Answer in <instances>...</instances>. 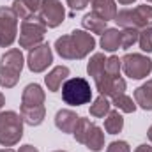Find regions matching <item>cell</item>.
I'll return each mask as SVG.
<instances>
[{
    "label": "cell",
    "mask_w": 152,
    "mask_h": 152,
    "mask_svg": "<svg viewBox=\"0 0 152 152\" xmlns=\"http://www.w3.org/2000/svg\"><path fill=\"white\" fill-rule=\"evenodd\" d=\"M92 127H94V124H92L88 118H83V117H80V118H78V122H76L75 131H73V134H75L76 142H78V143H81V145H85V142H87V136H88V133L92 131Z\"/></svg>",
    "instance_id": "cell-24"
},
{
    "label": "cell",
    "mask_w": 152,
    "mask_h": 152,
    "mask_svg": "<svg viewBox=\"0 0 152 152\" xmlns=\"http://www.w3.org/2000/svg\"><path fill=\"white\" fill-rule=\"evenodd\" d=\"M53 62V51L48 42H41L37 46L28 50L27 55V66L32 73H42L46 71Z\"/></svg>",
    "instance_id": "cell-9"
},
{
    "label": "cell",
    "mask_w": 152,
    "mask_h": 152,
    "mask_svg": "<svg viewBox=\"0 0 152 152\" xmlns=\"http://www.w3.org/2000/svg\"><path fill=\"white\" fill-rule=\"evenodd\" d=\"M120 30L118 28H106L103 34H101V48L104 51H110L113 53L120 48Z\"/></svg>",
    "instance_id": "cell-19"
},
{
    "label": "cell",
    "mask_w": 152,
    "mask_h": 152,
    "mask_svg": "<svg viewBox=\"0 0 152 152\" xmlns=\"http://www.w3.org/2000/svg\"><path fill=\"white\" fill-rule=\"evenodd\" d=\"M5 104V97H4V94L0 92V110H2V106Z\"/></svg>",
    "instance_id": "cell-35"
},
{
    "label": "cell",
    "mask_w": 152,
    "mask_h": 152,
    "mask_svg": "<svg viewBox=\"0 0 152 152\" xmlns=\"http://www.w3.org/2000/svg\"><path fill=\"white\" fill-rule=\"evenodd\" d=\"M118 4H122V5H129V4H133V2H136V0H117Z\"/></svg>",
    "instance_id": "cell-34"
},
{
    "label": "cell",
    "mask_w": 152,
    "mask_h": 152,
    "mask_svg": "<svg viewBox=\"0 0 152 152\" xmlns=\"http://www.w3.org/2000/svg\"><path fill=\"white\" fill-rule=\"evenodd\" d=\"M104 64H106V57H104V53H94V55L90 57L88 64H87V73H88V76H92V78L96 80L99 75H103V71H104Z\"/></svg>",
    "instance_id": "cell-22"
},
{
    "label": "cell",
    "mask_w": 152,
    "mask_h": 152,
    "mask_svg": "<svg viewBox=\"0 0 152 152\" xmlns=\"http://www.w3.org/2000/svg\"><path fill=\"white\" fill-rule=\"evenodd\" d=\"M138 36H140V30H136V28H124L122 34H120V48H124V50L131 48L134 42H138Z\"/></svg>",
    "instance_id": "cell-28"
},
{
    "label": "cell",
    "mask_w": 152,
    "mask_h": 152,
    "mask_svg": "<svg viewBox=\"0 0 152 152\" xmlns=\"http://www.w3.org/2000/svg\"><path fill=\"white\" fill-rule=\"evenodd\" d=\"M96 87L99 90L101 96H106V97H115V96H120L126 92V80H122L120 76L118 78H110L104 73L99 75L96 80Z\"/></svg>",
    "instance_id": "cell-11"
},
{
    "label": "cell",
    "mask_w": 152,
    "mask_h": 152,
    "mask_svg": "<svg viewBox=\"0 0 152 152\" xmlns=\"http://www.w3.org/2000/svg\"><path fill=\"white\" fill-rule=\"evenodd\" d=\"M46 25L39 20V16L28 18L21 21V28H20V46L21 48H34L42 42L44 34H46Z\"/></svg>",
    "instance_id": "cell-6"
},
{
    "label": "cell",
    "mask_w": 152,
    "mask_h": 152,
    "mask_svg": "<svg viewBox=\"0 0 152 152\" xmlns=\"http://www.w3.org/2000/svg\"><path fill=\"white\" fill-rule=\"evenodd\" d=\"M87 4H88V0H67V5H69L73 11H81V9H85Z\"/></svg>",
    "instance_id": "cell-31"
},
{
    "label": "cell",
    "mask_w": 152,
    "mask_h": 152,
    "mask_svg": "<svg viewBox=\"0 0 152 152\" xmlns=\"http://www.w3.org/2000/svg\"><path fill=\"white\" fill-rule=\"evenodd\" d=\"M92 5V12L97 14L99 18H103L104 21H112L117 16V5L115 0H88Z\"/></svg>",
    "instance_id": "cell-14"
},
{
    "label": "cell",
    "mask_w": 152,
    "mask_h": 152,
    "mask_svg": "<svg viewBox=\"0 0 152 152\" xmlns=\"http://www.w3.org/2000/svg\"><path fill=\"white\" fill-rule=\"evenodd\" d=\"M62 99L69 106H81L90 103L92 99V88L90 83L85 78H69L62 83Z\"/></svg>",
    "instance_id": "cell-3"
},
{
    "label": "cell",
    "mask_w": 152,
    "mask_h": 152,
    "mask_svg": "<svg viewBox=\"0 0 152 152\" xmlns=\"http://www.w3.org/2000/svg\"><path fill=\"white\" fill-rule=\"evenodd\" d=\"M85 147H87L88 151H92V152L103 151V147H104V133H103V129H101L99 126H96V124H94L92 131H90V133H88V136H87Z\"/></svg>",
    "instance_id": "cell-21"
},
{
    "label": "cell",
    "mask_w": 152,
    "mask_h": 152,
    "mask_svg": "<svg viewBox=\"0 0 152 152\" xmlns=\"http://www.w3.org/2000/svg\"><path fill=\"white\" fill-rule=\"evenodd\" d=\"M67 76H69V67L67 66H57V67H53L48 73V76L44 78L48 90L50 92H58L60 87H62V83L67 80Z\"/></svg>",
    "instance_id": "cell-15"
},
{
    "label": "cell",
    "mask_w": 152,
    "mask_h": 152,
    "mask_svg": "<svg viewBox=\"0 0 152 152\" xmlns=\"http://www.w3.org/2000/svg\"><path fill=\"white\" fill-rule=\"evenodd\" d=\"M120 69H122V62H120V58L118 57H108L106 58V64H104V75L110 76V78H118L120 76Z\"/></svg>",
    "instance_id": "cell-27"
},
{
    "label": "cell",
    "mask_w": 152,
    "mask_h": 152,
    "mask_svg": "<svg viewBox=\"0 0 152 152\" xmlns=\"http://www.w3.org/2000/svg\"><path fill=\"white\" fill-rule=\"evenodd\" d=\"M18 152H39V151L36 147H32V145H23V147H20Z\"/></svg>",
    "instance_id": "cell-33"
},
{
    "label": "cell",
    "mask_w": 152,
    "mask_h": 152,
    "mask_svg": "<svg viewBox=\"0 0 152 152\" xmlns=\"http://www.w3.org/2000/svg\"><path fill=\"white\" fill-rule=\"evenodd\" d=\"M66 18V11L64 5L58 0H42L41 2V9H39V20L48 27V28H55L58 27Z\"/></svg>",
    "instance_id": "cell-10"
},
{
    "label": "cell",
    "mask_w": 152,
    "mask_h": 152,
    "mask_svg": "<svg viewBox=\"0 0 152 152\" xmlns=\"http://www.w3.org/2000/svg\"><path fill=\"white\" fill-rule=\"evenodd\" d=\"M134 152H152V147L151 145H147V143H142V145L136 147V151Z\"/></svg>",
    "instance_id": "cell-32"
},
{
    "label": "cell",
    "mask_w": 152,
    "mask_h": 152,
    "mask_svg": "<svg viewBox=\"0 0 152 152\" xmlns=\"http://www.w3.org/2000/svg\"><path fill=\"white\" fill-rule=\"evenodd\" d=\"M122 127H124L122 115L118 113V112H112L110 110V113L106 115V118H104V129H106V133L108 134H118L122 131Z\"/></svg>",
    "instance_id": "cell-23"
},
{
    "label": "cell",
    "mask_w": 152,
    "mask_h": 152,
    "mask_svg": "<svg viewBox=\"0 0 152 152\" xmlns=\"http://www.w3.org/2000/svg\"><path fill=\"white\" fill-rule=\"evenodd\" d=\"M96 48V39L87 30H73L55 41L57 53L66 60H81Z\"/></svg>",
    "instance_id": "cell-1"
},
{
    "label": "cell",
    "mask_w": 152,
    "mask_h": 152,
    "mask_svg": "<svg viewBox=\"0 0 152 152\" xmlns=\"http://www.w3.org/2000/svg\"><path fill=\"white\" fill-rule=\"evenodd\" d=\"M78 115L73 110H58L55 115V126L62 131V133H73L78 122Z\"/></svg>",
    "instance_id": "cell-16"
},
{
    "label": "cell",
    "mask_w": 152,
    "mask_h": 152,
    "mask_svg": "<svg viewBox=\"0 0 152 152\" xmlns=\"http://www.w3.org/2000/svg\"><path fill=\"white\" fill-rule=\"evenodd\" d=\"M20 115H21L25 124L39 126V124H42V120L46 117V108H44V104H41V106H21Z\"/></svg>",
    "instance_id": "cell-17"
},
{
    "label": "cell",
    "mask_w": 152,
    "mask_h": 152,
    "mask_svg": "<svg viewBox=\"0 0 152 152\" xmlns=\"http://www.w3.org/2000/svg\"><path fill=\"white\" fill-rule=\"evenodd\" d=\"M44 90L37 83H30L23 88L21 94V106H41L44 104Z\"/></svg>",
    "instance_id": "cell-13"
},
{
    "label": "cell",
    "mask_w": 152,
    "mask_h": 152,
    "mask_svg": "<svg viewBox=\"0 0 152 152\" xmlns=\"http://www.w3.org/2000/svg\"><path fill=\"white\" fill-rule=\"evenodd\" d=\"M0 152H14V151H12V149H9V147H7V149H2V151H0Z\"/></svg>",
    "instance_id": "cell-37"
},
{
    "label": "cell",
    "mask_w": 152,
    "mask_h": 152,
    "mask_svg": "<svg viewBox=\"0 0 152 152\" xmlns=\"http://www.w3.org/2000/svg\"><path fill=\"white\" fill-rule=\"evenodd\" d=\"M42 0H14L12 2V11L20 20H28L34 18L41 9Z\"/></svg>",
    "instance_id": "cell-12"
},
{
    "label": "cell",
    "mask_w": 152,
    "mask_h": 152,
    "mask_svg": "<svg viewBox=\"0 0 152 152\" xmlns=\"http://www.w3.org/2000/svg\"><path fill=\"white\" fill-rule=\"evenodd\" d=\"M25 66V58L21 50L11 48L7 50L2 58H0V87L4 88H12L20 81L21 69Z\"/></svg>",
    "instance_id": "cell-2"
},
{
    "label": "cell",
    "mask_w": 152,
    "mask_h": 152,
    "mask_svg": "<svg viewBox=\"0 0 152 152\" xmlns=\"http://www.w3.org/2000/svg\"><path fill=\"white\" fill-rule=\"evenodd\" d=\"M147 136H149V140L152 142V126L149 127V131H147Z\"/></svg>",
    "instance_id": "cell-36"
},
{
    "label": "cell",
    "mask_w": 152,
    "mask_h": 152,
    "mask_svg": "<svg viewBox=\"0 0 152 152\" xmlns=\"http://www.w3.org/2000/svg\"><path fill=\"white\" fill-rule=\"evenodd\" d=\"M55 152H67V151H55Z\"/></svg>",
    "instance_id": "cell-38"
},
{
    "label": "cell",
    "mask_w": 152,
    "mask_h": 152,
    "mask_svg": "<svg viewBox=\"0 0 152 152\" xmlns=\"http://www.w3.org/2000/svg\"><path fill=\"white\" fill-rule=\"evenodd\" d=\"M138 44L145 53H152V27H145L140 30Z\"/></svg>",
    "instance_id": "cell-29"
},
{
    "label": "cell",
    "mask_w": 152,
    "mask_h": 152,
    "mask_svg": "<svg viewBox=\"0 0 152 152\" xmlns=\"http://www.w3.org/2000/svg\"><path fill=\"white\" fill-rule=\"evenodd\" d=\"M18 34V16L12 7H0V48H9Z\"/></svg>",
    "instance_id": "cell-8"
},
{
    "label": "cell",
    "mask_w": 152,
    "mask_h": 152,
    "mask_svg": "<svg viewBox=\"0 0 152 152\" xmlns=\"http://www.w3.org/2000/svg\"><path fill=\"white\" fill-rule=\"evenodd\" d=\"M23 118L16 112L0 113V145L12 147L23 136Z\"/></svg>",
    "instance_id": "cell-4"
},
{
    "label": "cell",
    "mask_w": 152,
    "mask_h": 152,
    "mask_svg": "<svg viewBox=\"0 0 152 152\" xmlns=\"http://www.w3.org/2000/svg\"><path fill=\"white\" fill-rule=\"evenodd\" d=\"M106 23H108V21H104L103 18H99V16L94 14V12L85 14L83 20H81L83 28L88 30V32H92V34H103V32L106 30Z\"/></svg>",
    "instance_id": "cell-20"
},
{
    "label": "cell",
    "mask_w": 152,
    "mask_h": 152,
    "mask_svg": "<svg viewBox=\"0 0 152 152\" xmlns=\"http://www.w3.org/2000/svg\"><path fill=\"white\" fill-rule=\"evenodd\" d=\"M134 103L145 112L152 110V80H147L134 90Z\"/></svg>",
    "instance_id": "cell-18"
},
{
    "label": "cell",
    "mask_w": 152,
    "mask_h": 152,
    "mask_svg": "<svg viewBox=\"0 0 152 152\" xmlns=\"http://www.w3.org/2000/svg\"><path fill=\"white\" fill-rule=\"evenodd\" d=\"M106 152H131V149H129V143L127 142L118 140V142H112L106 147Z\"/></svg>",
    "instance_id": "cell-30"
},
{
    "label": "cell",
    "mask_w": 152,
    "mask_h": 152,
    "mask_svg": "<svg viewBox=\"0 0 152 152\" xmlns=\"http://www.w3.org/2000/svg\"><path fill=\"white\" fill-rule=\"evenodd\" d=\"M112 99H113L112 104H113L117 110H120L124 113H134L136 112V103L133 101V97H129L126 94H120V96H115Z\"/></svg>",
    "instance_id": "cell-26"
},
{
    "label": "cell",
    "mask_w": 152,
    "mask_h": 152,
    "mask_svg": "<svg viewBox=\"0 0 152 152\" xmlns=\"http://www.w3.org/2000/svg\"><path fill=\"white\" fill-rule=\"evenodd\" d=\"M115 23L122 28L142 30L152 25V5H138L134 9H122L115 16Z\"/></svg>",
    "instance_id": "cell-5"
},
{
    "label": "cell",
    "mask_w": 152,
    "mask_h": 152,
    "mask_svg": "<svg viewBox=\"0 0 152 152\" xmlns=\"http://www.w3.org/2000/svg\"><path fill=\"white\" fill-rule=\"evenodd\" d=\"M120 62L126 76L131 80H143L152 71V60L142 53H127L120 58Z\"/></svg>",
    "instance_id": "cell-7"
},
{
    "label": "cell",
    "mask_w": 152,
    "mask_h": 152,
    "mask_svg": "<svg viewBox=\"0 0 152 152\" xmlns=\"http://www.w3.org/2000/svg\"><path fill=\"white\" fill-rule=\"evenodd\" d=\"M110 106H112V103L108 101V97L106 96H99L94 101V104H90V115L97 117V118H103V117H106L110 113Z\"/></svg>",
    "instance_id": "cell-25"
},
{
    "label": "cell",
    "mask_w": 152,
    "mask_h": 152,
    "mask_svg": "<svg viewBox=\"0 0 152 152\" xmlns=\"http://www.w3.org/2000/svg\"><path fill=\"white\" fill-rule=\"evenodd\" d=\"M147 2H151V4H152V0H147Z\"/></svg>",
    "instance_id": "cell-39"
}]
</instances>
